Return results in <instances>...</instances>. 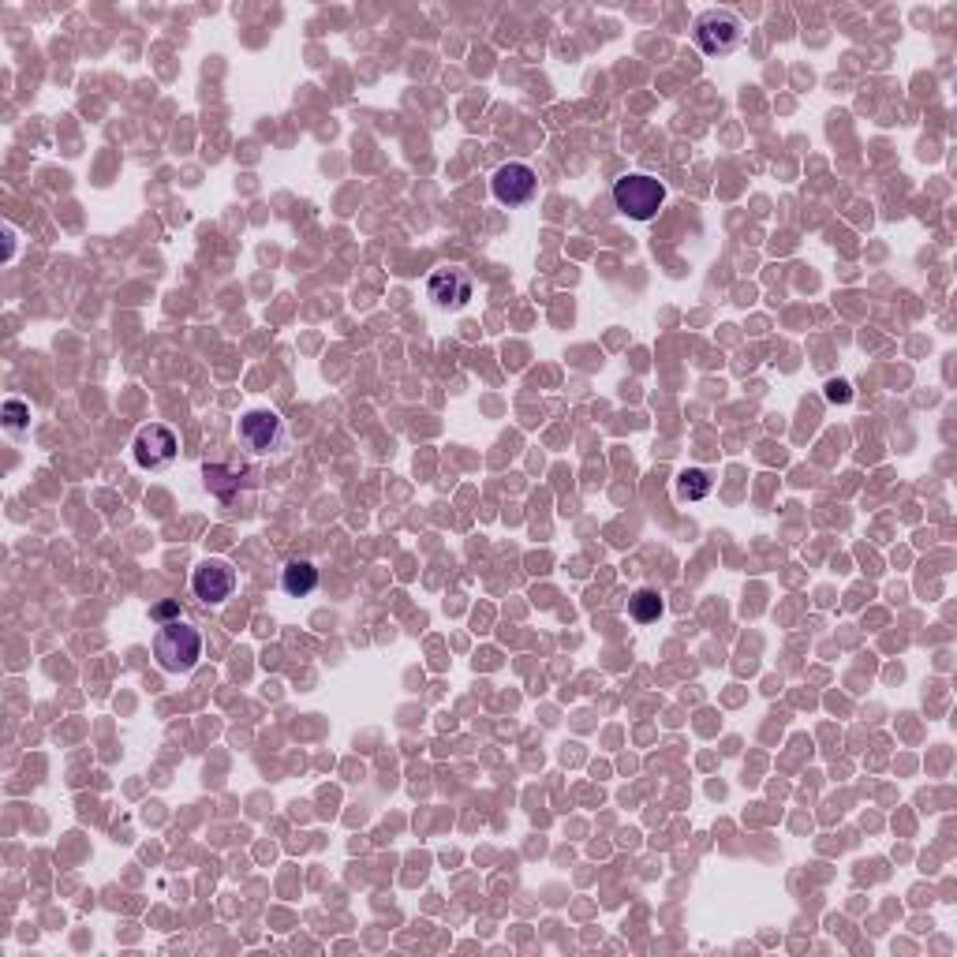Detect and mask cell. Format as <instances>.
<instances>
[{
	"instance_id": "obj_1",
	"label": "cell",
	"mask_w": 957,
	"mask_h": 957,
	"mask_svg": "<svg viewBox=\"0 0 957 957\" xmlns=\"http://www.w3.org/2000/svg\"><path fill=\"white\" fill-rule=\"evenodd\" d=\"M154 659L165 674H191L203 659V636L188 621H169L154 636Z\"/></svg>"
},
{
	"instance_id": "obj_2",
	"label": "cell",
	"mask_w": 957,
	"mask_h": 957,
	"mask_svg": "<svg viewBox=\"0 0 957 957\" xmlns=\"http://www.w3.org/2000/svg\"><path fill=\"white\" fill-rule=\"evenodd\" d=\"M666 203V188L648 173H628L614 183V206L633 221H651Z\"/></svg>"
},
{
	"instance_id": "obj_3",
	"label": "cell",
	"mask_w": 957,
	"mask_h": 957,
	"mask_svg": "<svg viewBox=\"0 0 957 957\" xmlns=\"http://www.w3.org/2000/svg\"><path fill=\"white\" fill-rule=\"evenodd\" d=\"M741 38H744L741 20H737L733 12H726V8H711V12H703L700 20H696V46L707 56L733 53V49L741 46Z\"/></svg>"
},
{
	"instance_id": "obj_4",
	"label": "cell",
	"mask_w": 957,
	"mask_h": 957,
	"mask_svg": "<svg viewBox=\"0 0 957 957\" xmlns=\"http://www.w3.org/2000/svg\"><path fill=\"white\" fill-rule=\"evenodd\" d=\"M191 591H195V599H203L206 607H217V602H225L237 591V569L221 558H209L191 573Z\"/></svg>"
},
{
	"instance_id": "obj_5",
	"label": "cell",
	"mask_w": 957,
	"mask_h": 957,
	"mask_svg": "<svg viewBox=\"0 0 957 957\" xmlns=\"http://www.w3.org/2000/svg\"><path fill=\"white\" fill-rule=\"evenodd\" d=\"M240 442L247 445L251 452H277L284 442V423L277 411H247V416L240 419Z\"/></svg>"
},
{
	"instance_id": "obj_6",
	"label": "cell",
	"mask_w": 957,
	"mask_h": 957,
	"mask_svg": "<svg viewBox=\"0 0 957 957\" xmlns=\"http://www.w3.org/2000/svg\"><path fill=\"white\" fill-rule=\"evenodd\" d=\"M490 188H494V199H498L501 206H524V203H532V199H535L539 180H535V173L527 169V165L509 162V165H501V169L494 173Z\"/></svg>"
},
{
	"instance_id": "obj_7",
	"label": "cell",
	"mask_w": 957,
	"mask_h": 957,
	"mask_svg": "<svg viewBox=\"0 0 957 957\" xmlns=\"http://www.w3.org/2000/svg\"><path fill=\"white\" fill-rule=\"evenodd\" d=\"M131 449H136V460L142 468H150V472H162V468H169L176 460V434L169 431V426H162V423H150V426H142V431H139V438H136Z\"/></svg>"
},
{
	"instance_id": "obj_8",
	"label": "cell",
	"mask_w": 957,
	"mask_h": 957,
	"mask_svg": "<svg viewBox=\"0 0 957 957\" xmlns=\"http://www.w3.org/2000/svg\"><path fill=\"white\" fill-rule=\"evenodd\" d=\"M431 299L438 307H464L472 299V277L460 270H438L431 277Z\"/></svg>"
},
{
	"instance_id": "obj_9",
	"label": "cell",
	"mask_w": 957,
	"mask_h": 957,
	"mask_svg": "<svg viewBox=\"0 0 957 957\" xmlns=\"http://www.w3.org/2000/svg\"><path fill=\"white\" fill-rule=\"evenodd\" d=\"M281 587H284V595H292V599H304V595H310L318 587V569L304 558L289 561L281 573Z\"/></svg>"
},
{
	"instance_id": "obj_10",
	"label": "cell",
	"mask_w": 957,
	"mask_h": 957,
	"mask_svg": "<svg viewBox=\"0 0 957 957\" xmlns=\"http://www.w3.org/2000/svg\"><path fill=\"white\" fill-rule=\"evenodd\" d=\"M628 614H633L636 625H651V621H659L662 617L659 591H651V587H640V591H633V599H628Z\"/></svg>"
},
{
	"instance_id": "obj_11",
	"label": "cell",
	"mask_w": 957,
	"mask_h": 957,
	"mask_svg": "<svg viewBox=\"0 0 957 957\" xmlns=\"http://www.w3.org/2000/svg\"><path fill=\"white\" fill-rule=\"evenodd\" d=\"M711 475L703 468H688V472L677 475V498L681 501H703L711 494Z\"/></svg>"
},
{
	"instance_id": "obj_12",
	"label": "cell",
	"mask_w": 957,
	"mask_h": 957,
	"mask_svg": "<svg viewBox=\"0 0 957 957\" xmlns=\"http://www.w3.org/2000/svg\"><path fill=\"white\" fill-rule=\"evenodd\" d=\"M27 419H30V408L23 405V400H8L4 405V426L12 434H23L27 431Z\"/></svg>"
},
{
	"instance_id": "obj_13",
	"label": "cell",
	"mask_w": 957,
	"mask_h": 957,
	"mask_svg": "<svg viewBox=\"0 0 957 957\" xmlns=\"http://www.w3.org/2000/svg\"><path fill=\"white\" fill-rule=\"evenodd\" d=\"M203 478H206L209 490H217V494H232V490H237V483L229 478V472H225V468H217V464H206L203 468Z\"/></svg>"
},
{
	"instance_id": "obj_14",
	"label": "cell",
	"mask_w": 957,
	"mask_h": 957,
	"mask_svg": "<svg viewBox=\"0 0 957 957\" xmlns=\"http://www.w3.org/2000/svg\"><path fill=\"white\" fill-rule=\"evenodd\" d=\"M827 400H830V405H850V400H853L850 382H827Z\"/></svg>"
}]
</instances>
